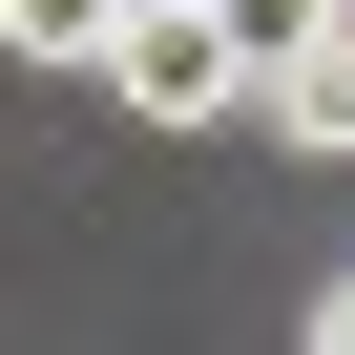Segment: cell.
I'll list each match as a JSON object with an SVG mask.
<instances>
[{
	"label": "cell",
	"mask_w": 355,
	"mask_h": 355,
	"mask_svg": "<svg viewBox=\"0 0 355 355\" xmlns=\"http://www.w3.org/2000/svg\"><path fill=\"white\" fill-rule=\"evenodd\" d=\"M0 42H21V63H105V42H125V0H0Z\"/></svg>",
	"instance_id": "7a4b0ae2"
},
{
	"label": "cell",
	"mask_w": 355,
	"mask_h": 355,
	"mask_svg": "<svg viewBox=\"0 0 355 355\" xmlns=\"http://www.w3.org/2000/svg\"><path fill=\"white\" fill-rule=\"evenodd\" d=\"M251 21L230 0H125V42H105V105L146 125V146H209V125H251Z\"/></svg>",
	"instance_id": "6da1fadb"
},
{
	"label": "cell",
	"mask_w": 355,
	"mask_h": 355,
	"mask_svg": "<svg viewBox=\"0 0 355 355\" xmlns=\"http://www.w3.org/2000/svg\"><path fill=\"white\" fill-rule=\"evenodd\" d=\"M293 355H355V272H334V293H313V334H293Z\"/></svg>",
	"instance_id": "3957f363"
}]
</instances>
